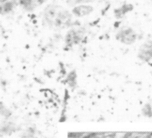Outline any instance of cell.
Returning <instances> with one entry per match:
<instances>
[{
    "instance_id": "obj_1",
    "label": "cell",
    "mask_w": 152,
    "mask_h": 138,
    "mask_svg": "<svg viewBox=\"0 0 152 138\" xmlns=\"http://www.w3.org/2000/svg\"><path fill=\"white\" fill-rule=\"evenodd\" d=\"M43 22L50 28L62 29L71 24L72 16L65 7L56 4H50L43 12Z\"/></svg>"
},
{
    "instance_id": "obj_2",
    "label": "cell",
    "mask_w": 152,
    "mask_h": 138,
    "mask_svg": "<svg viewBox=\"0 0 152 138\" xmlns=\"http://www.w3.org/2000/svg\"><path fill=\"white\" fill-rule=\"evenodd\" d=\"M117 39L125 44H132L136 41L137 34L131 27H123L117 33Z\"/></svg>"
},
{
    "instance_id": "obj_3",
    "label": "cell",
    "mask_w": 152,
    "mask_h": 138,
    "mask_svg": "<svg viewBox=\"0 0 152 138\" xmlns=\"http://www.w3.org/2000/svg\"><path fill=\"white\" fill-rule=\"evenodd\" d=\"M138 57L145 62H148L152 59V41L148 40L140 46L138 51Z\"/></svg>"
},
{
    "instance_id": "obj_4",
    "label": "cell",
    "mask_w": 152,
    "mask_h": 138,
    "mask_svg": "<svg viewBox=\"0 0 152 138\" xmlns=\"http://www.w3.org/2000/svg\"><path fill=\"white\" fill-rule=\"evenodd\" d=\"M93 11V7L90 5H85V4H81V5L77 6L73 10V13L75 16L82 17V16H87L90 14Z\"/></svg>"
},
{
    "instance_id": "obj_5",
    "label": "cell",
    "mask_w": 152,
    "mask_h": 138,
    "mask_svg": "<svg viewBox=\"0 0 152 138\" xmlns=\"http://www.w3.org/2000/svg\"><path fill=\"white\" fill-rule=\"evenodd\" d=\"M13 126L10 123H4L0 126V133L1 134H9L13 131Z\"/></svg>"
},
{
    "instance_id": "obj_6",
    "label": "cell",
    "mask_w": 152,
    "mask_h": 138,
    "mask_svg": "<svg viewBox=\"0 0 152 138\" xmlns=\"http://www.w3.org/2000/svg\"><path fill=\"white\" fill-rule=\"evenodd\" d=\"M9 1V0H0V3H1V4H2V3L6 2V1Z\"/></svg>"
},
{
    "instance_id": "obj_7",
    "label": "cell",
    "mask_w": 152,
    "mask_h": 138,
    "mask_svg": "<svg viewBox=\"0 0 152 138\" xmlns=\"http://www.w3.org/2000/svg\"><path fill=\"white\" fill-rule=\"evenodd\" d=\"M2 13V7H1V4H0V14Z\"/></svg>"
}]
</instances>
